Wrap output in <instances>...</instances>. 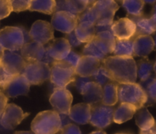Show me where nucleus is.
<instances>
[{
	"mask_svg": "<svg viewBox=\"0 0 156 134\" xmlns=\"http://www.w3.org/2000/svg\"><path fill=\"white\" fill-rule=\"evenodd\" d=\"M102 62L113 82L126 84L136 82L137 65L133 57L110 56Z\"/></svg>",
	"mask_w": 156,
	"mask_h": 134,
	"instance_id": "1",
	"label": "nucleus"
},
{
	"mask_svg": "<svg viewBox=\"0 0 156 134\" xmlns=\"http://www.w3.org/2000/svg\"><path fill=\"white\" fill-rule=\"evenodd\" d=\"M29 41V32L22 27H5L0 30V46L4 50L20 51Z\"/></svg>",
	"mask_w": 156,
	"mask_h": 134,
	"instance_id": "2",
	"label": "nucleus"
},
{
	"mask_svg": "<svg viewBox=\"0 0 156 134\" xmlns=\"http://www.w3.org/2000/svg\"><path fill=\"white\" fill-rule=\"evenodd\" d=\"M31 129L35 134H56L62 129L60 114L55 111L38 113L31 122Z\"/></svg>",
	"mask_w": 156,
	"mask_h": 134,
	"instance_id": "3",
	"label": "nucleus"
},
{
	"mask_svg": "<svg viewBox=\"0 0 156 134\" xmlns=\"http://www.w3.org/2000/svg\"><path fill=\"white\" fill-rule=\"evenodd\" d=\"M118 97L120 103L134 105L137 110L147 103L148 96L143 88L138 83L118 84Z\"/></svg>",
	"mask_w": 156,
	"mask_h": 134,
	"instance_id": "4",
	"label": "nucleus"
},
{
	"mask_svg": "<svg viewBox=\"0 0 156 134\" xmlns=\"http://www.w3.org/2000/svg\"><path fill=\"white\" fill-rule=\"evenodd\" d=\"M75 68L65 61H55L51 65V82L56 88H66L76 79Z\"/></svg>",
	"mask_w": 156,
	"mask_h": 134,
	"instance_id": "5",
	"label": "nucleus"
},
{
	"mask_svg": "<svg viewBox=\"0 0 156 134\" xmlns=\"http://www.w3.org/2000/svg\"><path fill=\"white\" fill-rule=\"evenodd\" d=\"M22 75L30 85H39L51 79V66L41 61H25Z\"/></svg>",
	"mask_w": 156,
	"mask_h": 134,
	"instance_id": "6",
	"label": "nucleus"
},
{
	"mask_svg": "<svg viewBox=\"0 0 156 134\" xmlns=\"http://www.w3.org/2000/svg\"><path fill=\"white\" fill-rule=\"evenodd\" d=\"M114 108L102 103L91 105L90 123L99 129H104L113 121Z\"/></svg>",
	"mask_w": 156,
	"mask_h": 134,
	"instance_id": "7",
	"label": "nucleus"
},
{
	"mask_svg": "<svg viewBox=\"0 0 156 134\" xmlns=\"http://www.w3.org/2000/svg\"><path fill=\"white\" fill-rule=\"evenodd\" d=\"M49 102L58 114L69 115L73 102V95L65 88H56L51 95Z\"/></svg>",
	"mask_w": 156,
	"mask_h": 134,
	"instance_id": "8",
	"label": "nucleus"
},
{
	"mask_svg": "<svg viewBox=\"0 0 156 134\" xmlns=\"http://www.w3.org/2000/svg\"><path fill=\"white\" fill-rule=\"evenodd\" d=\"M28 115V113L24 112L18 105L15 104H8L0 118V124L5 129L12 131Z\"/></svg>",
	"mask_w": 156,
	"mask_h": 134,
	"instance_id": "9",
	"label": "nucleus"
},
{
	"mask_svg": "<svg viewBox=\"0 0 156 134\" xmlns=\"http://www.w3.org/2000/svg\"><path fill=\"white\" fill-rule=\"evenodd\" d=\"M51 24L54 29L67 35L74 31L77 26L78 15L68 12H55L52 15Z\"/></svg>",
	"mask_w": 156,
	"mask_h": 134,
	"instance_id": "10",
	"label": "nucleus"
},
{
	"mask_svg": "<svg viewBox=\"0 0 156 134\" xmlns=\"http://www.w3.org/2000/svg\"><path fill=\"white\" fill-rule=\"evenodd\" d=\"M97 18V23H113V18L119 9L115 0H97L92 5Z\"/></svg>",
	"mask_w": 156,
	"mask_h": 134,
	"instance_id": "11",
	"label": "nucleus"
},
{
	"mask_svg": "<svg viewBox=\"0 0 156 134\" xmlns=\"http://www.w3.org/2000/svg\"><path fill=\"white\" fill-rule=\"evenodd\" d=\"M29 35L31 41L45 45L55 38L54 28L49 22L38 20L32 25Z\"/></svg>",
	"mask_w": 156,
	"mask_h": 134,
	"instance_id": "12",
	"label": "nucleus"
},
{
	"mask_svg": "<svg viewBox=\"0 0 156 134\" xmlns=\"http://www.w3.org/2000/svg\"><path fill=\"white\" fill-rule=\"evenodd\" d=\"M112 32L115 39L130 40L136 35V24L129 17L122 18L113 22Z\"/></svg>",
	"mask_w": 156,
	"mask_h": 134,
	"instance_id": "13",
	"label": "nucleus"
},
{
	"mask_svg": "<svg viewBox=\"0 0 156 134\" xmlns=\"http://www.w3.org/2000/svg\"><path fill=\"white\" fill-rule=\"evenodd\" d=\"M29 82L22 74L15 75L6 86L1 89L7 98H16L20 95H27L30 90Z\"/></svg>",
	"mask_w": 156,
	"mask_h": 134,
	"instance_id": "14",
	"label": "nucleus"
},
{
	"mask_svg": "<svg viewBox=\"0 0 156 134\" xmlns=\"http://www.w3.org/2000/svg\"><path fill=\"white\" fill-rule=\"evenodd\" d=\"M1 63L10 73L17 75L22 74L25 60L21 55L20 51L5 50Z\"/></svg>",
	"mask_w": 156,
	"mask_h": 134,
	"instance_id": "15",
	"label": "nucleus"
},
{
	"mask_svg": "<svg viewBox=\"0 0 156 134\" xmlns=\"http://www.w3.org/2000/svg\"><path fill=\"white\" fill-rule=\"evenodd\" d=\"M45 53L55 61L64 60L71 51V47L64 38H57L49 42L45 47Z\"/></svg>",
	"mask_w": 156,
	"mask_h": 134,
	"instance_id": "16",
	"label": "nucleus"
},
{
	"mask_svg": "<svg viewBox=\"0 0 156 134\" xmlns=\"http://www.w3.org/2000/svg\"><path fill=\"white\" fill-rule=\"evenodd\" d=\"M97 0H56L55 12L64 11L79 15Z\"/></svg>",
	"mask_w": 156,
	"mask_h": 134,
	"instance_id": "17",
	"label": "nucleus"
},
{
	"mask_svg": "<svg viewBox=\"0 0 156 134\" xmlns=\"http://www.w3.org/2000/svg\"><path fill=\"white\" fill-rule=\"evenodd\" d=\"M83 95L85 103L93 105L101 103L103 98V87L94 81L87 83L80 92Z\"/></svg>",
	"mask_w": 156,
	"mask_h": 134,
	"instance_id": "18",
	"label": "nucleus"
},
{
	"mask_svg": "<svg viewBox=\"0 0 156 134\" xmlns=\"http://www.w3.org/2000/svg\"><path fill=\"white\" fill-rule=\"evenodd\" d=\"M45 51L44 45L31 41L22 47L20 53L25 61H41Z\"/></svg>",
	"mask_w": 156,
	"mask_h": 134,
	"instance_id": "19",
	"label": "nucleus"
},
{
	"mask_svg": "<svg viewBox=\"0 0 156 134\" xmlns=\"http://www.w3.org/2000/svg\"><path fill=\"white\" fill-rule=\"evenodd\" d=\"M101 61L96 58L89 56L82 55L78 62L77 65L75 68L76 74L82 77H91L96 70L101 65Z\"/></svg>",
	"mask_w": 156,
	"mask_h": 134,
	"instance_id": "20",
	"label": "nucleus"
},
{
	"mask_svg": "<svg viewBox=\"0 0 156 134\" xmlns=\"http://www.w3.org/2000/svg\"><path fill=\"white\" fill-rule=\"evenodd\" d=\"M115 40L116 39L112 31H104L97 34L93 40V42L102 53L107 56L109 54L113 53Z\"/></svg>",
	"mask_w": 156,
	"mask_h": 134,
	"instance_id": "21",
	"label": "nucleus"
},
{
	"mask_svg": "<svg viewBox=\"0 0 156 134\" xmlns=\"http://www.w3.org/2000/svg\"><path fill=\"white\" fill-rule=\"evenodd\" d=\"M91 113V105L87 103H80L73 105L70 108L69 117L74 123L80 125L90 123Z\"/></svg>",
	"mask_w": 156,
	"mask_h": 134,
	"instance_id": "22",
	"label": "nucleus"
},
{
	"mask_svg": "<svg viewBox=\"0 0 156 134\" xmlns=\"http://www.w3.org/2000/svg\"><path fill=\"white\" fill-rule=\"evenodd\" d=\"M134 54L139 57H147L154 48V39L149 35H140L133 39Z\"/></svg>",
	"mask_w": 156,
	"mask_h": 134,
	"instance_id": "23",
	"label": "nucleus"
},
{
	"mask_svg": "<svg viewBox=\"0 0 156 134\" xmlns=\"http://www.w3.org/2000/svg\"><path fill=\"white\" fill-rule=\"evenodd\" d=\"M130 19L134 22L136 26V32L135 37L140 35H149L151 36L156 31V22L151 17H130ZM134 37V38H135Z\"/></svg>",
	"mask_w": 156,
	"mask_h": 134,
	"instance_id": "24",
	"label": "nucleus"
},
{
	"mask_svg": "<svg viewBox=\"0 0 156 134\" xmlns=\"http://www.w3.org/2000/svg\"><path fill=\"white\" fill-rule=\"evenodd\" d=\"M136 111L137 108L134 105L128 103H120L114 111L113 121L118 124L125 123L133 118Z\"/></svg>",
	"mask_w": 156,
	"mask_h": 134,
	"instance_id": "25",
	"label": "nucleus"
},
{
	"mask_svg": "<svg viewBox=\"0 0 156 134\" xmlns=\"http://www.w3.org/2000/svg\"><path fill=\"white\" fill-rule=\"evenodd\" d=\"M74 33L77 39L82 44H87L92 41L96 36L95 25L87 23H78L74 30Z\"/></svg>",
	"mask_w": 156,
	"mask_h": 134,
	"instance_id": "26",
	"label": "nucleus"
},
{
	"mask_svg": "<svg viewBox=\"0 0 156 134\" xmlns=\"http://www.w3.org/2000/svg\"><path fill=\"white\" fill-rule=\"evenodd\" d=\"M118 100V84L111 82L103 86L102 104L107 106H113L117 103Z\"/></svg>",
	"mask_w": 156,
	"mask_h": 134,
	"instance_id": "27",
	"label": "nucleus"
},
{
	"mask_svg": "<svg viewBox=\"0 0 156 134\" xmlns=\"http://www.w3.org/2000/svg\"><path fill=\"white\" fill-rule=\"evenodd\" d=\"M28 10L53 15L56 10V0H31Z\"/></svg>",
	"mask_w": 156,
	"mask_h": 134,
	"instance_id": "28",
	"label": "nucleus"
},
{
	"mask_svg": "<svg viewBox=\"0 0 156 134\" xmlns=\"http://www.w3.org/2000/svg\"><path fill=\"white\" fill-rule=\"evenodd\" d=\"M155 120L145 107L137 110L136 113V123L140 130L150 129L155 123Z\"/></svg>",
	"mask_w": 156,
	"mask_h": 134,
	"instance_id": "29",
	"label": "nucleus"
},
{
	"mask_svg": "<svg viewBox=\"0 0 156 134\" xmlns=\"http://www.w3.org/2000/svg\"><path fill=\"white\" fill-rule=\"evenodd\" d=\"M112 53L114 56L133 57L135 56L133 39L115 40V48Z\"/></svg>",
	"mask_w": 156,
	"mask_h": 134,
	"instance_id": "30",
	"label": "nucleus"
},
{
	"mask_svg": "<svg viewBox=\"0 0 156 134\" xmlns=\"http://www.w3.org/2000/svg\"><path fill=\"white\" fill-rule=\"evenodd\" d=\"M137 65V76L141 82L147 80L151 77L152 71L154 70V64L147 57L142 58L136 62Z\"/></svg>",
	"mask_w": 156,
	"mask_h": 134,
	"instance_id": "31",
	"label": "nucleus"
},
{
	"mask_svg": "<svg viewBox=\"0 0 156 134\" xmlns=\"http://www.w3.org/2000/svg\"><path fill=\"white\" fill-rule=\"evenodd\" d=\"M145 2L142 0H123L122 7L132 17H139L143 15Z\"/></svg>",
	"mask_w": 156,
	"mask_h": 134,
	"instance_id": "32",
	"label": "nucleus"
},
{
	"mask_svg": "<svg viewBox=\"0 0 156 134\" xmlns=\"http://www.w3.org/2000/svg\"><path fill=\"white\" fill-rule=\"evenodd\" d=\"M140 85L143 88L148 96L147 103L156 102V77H150L145 81L142 82Z\"/></svg>",
	"mask_w": 156,
	"mask_h": 134,
	"instance_id": "33",
	"label": "nucleus"
},
{
	"mask_svg": "<svg viewBox=\"0 0 156 134\" xmlns=\"http://www.w3.org/2000/svg\"><path fill=\"white\" fill-rule=\"evenodd\" d=\"M91 77H92L95 82H97V84H99L102 87L106 85L107 83L112 82L111 80L110 77H109L107 70H106L103 65H100V67L94 72V73L93 74Z\"/></svg>",
	"mask_w": 156,
	"mask_h": 134,
	"instance_id": "34",
	"label": "nucleus"
},
{
	"mask_svg": "<svg viewBox=\"0 0 156 134\" xmlns=\"http://www.w3.org/2000/svg\"><path fill=\"white\" fill-rule=\"evenodd\" d=\"M83 55H84V56H92V57L99 59V60L101 61V62L103 59H106V58L107 57L104 53H102V52L97 48V47L95 45V44L93 42V41L87 43V44H86V46L83 47Z\"/></svg>",
	"mask_w": 156,
	"mask_h": 134,
	"instance_id": "35",
	"label": "nucleus"
},
{
	"mask_svg": "<svg viewBox=\"0 0 156 134\" xmlns=\"http://www.w3.org/2000/svg\"><path fill=\"white\" fill-rule=\"evenodd\" d=\"M97 22V18L92 7H88L83 12L78 15V23H87L95 25Z\"/></svg>",
	"mask_w": 156,
	"mask_h": 134,
	"instance_id": "36",
	"label": "nucleus"
},
{
	"mask_svg": "<svg viewBox=\"0 0 156 134\" xmlns=\"http://www.w3.org/2000/svg\"><path fill=\"white\" fill-rule=\"evenodd\" d=\"M15 75L10 73L0 62V88L3 89L14 78Z\"/></svg>",
	"mask_w": 156,
	"mask_h": 134,
	"instance_id": "37",
	"label": "nucleus"
},
{
	"mask_svg": "<svg viewBox=\"0 0 156 134\" xmlns=\"http://www.w3.org/2000/svg\"><path fill=\"white\" fill-rule=\"evenodd\" d=\"M12 11L15 12H21L28 10L31 0H11Z\"/></svg>",
	"mask_w": 156,
	"mask_h": 134,
	"instance_id": "38",
	"label": "nucleus"
},
{
	"mask_svg": "<svg viewBox=\"0 0 156 134\" xmlns=\"http://www.w3.org/2000/svg\"><path fill=\"white\" fill-rule=\"evenodd\" d=\"M12 11L11 0H0V20L8 17Z\"/></svg>",
	"mask_w": 156,
	"mask_h": 134,
	"instance_id": "39",
	"label": "nucleus"
},
{
	"mask_svg": "<svg viewBox=\"0 0 156 134\" xmlns=\"http://www.w3.org/2000/svg\"><path fill=\"white\" fill-rule=\"evenodd\" d=\"M81 58V55L78 54L76 52L74 51H70V53L67 56V57L64 59V61H65L66 62L69 63L70 65H71L72 66H73L74 68H76V66L77 65L78 62H80V59Z\"/></svg>",
	"mask_w": 156,
	"mask_h": 134,
	"instance_id": "40",
	"label": "nucleus"
},
{
	"mask_svg": "<svg viewBox=\"0 0 156 134\" xmlns=\"http://www.w3.org/2000/svg\"><path fill=\"white\" fill-rule=\"evenodd\" d=\"M61 132V134H82L80 128L73 123H70L62 127Z\"/></svg>",
	"mask_w": 156,
	"mask_h": 134,
	"instance_id": "41",
	"label": "nucleus"
},
{
	"mask_svg": "<svg viewBox=\"0 0 156 134\" xmlns=\"http://www.w3.org/2000/svg\"><path fill=\"white\" fill-rule=\"evenodd\" d=\"M91 81L90 77H82L80 76L78 79H75L74 82V87H76V90L79 92H81V90L83 89V88L84 87L85 85L88 82Z\"/></svg>",
	"mask_w": 156,
	"mask_h": 134,
	"instance_id": "42",
	"label": "nucleus"
},
{
	"mask_svg": "<svg viewBox=\"0 0 156 134\" xmlns=\"http://www.w3.org/2000/svg\"><path fill=\"white\" fill-rule=\"evenodd\" d=\"M65 38L67 40V41L69 42V44H70L71 47H76L82 44V43L77 39V38H76V35H75L74 33V31L69 33V34H67Z\"/></svg>",
	"mask_w": 156,
	"mask_h": 134,
	"instance_id": "43",
	"label": "nucleus"
},
{
	"mask_svg": "<svg viewBox=\"0 0 156 134\" xmlns=\"http://www.w3.org/2000/svg\"><path fill=\"white\" fill-rule=\"evenodd\" d=\"M113 24V23H112ZM112 24L109 23H97L95 25L96 35L104 31H112Z\"/></svg>",
	"mask_w": 156,
	"mask_h": 134,
	"instance_id": "44",
	"label": "nucleus"
},
{
	"mask_svg": "<svg viewBox=\"0 0 156 134\" xmlns=\"http://www.w3.org/2000/svg\"><path fill=\"white\" fill-rule=\"evenodd\" d=\"M8 100L9 98L2 92H0V118L5 111V107L8 105Z\"/></svg>",
	"mask_w": 156,
	"mask_h": 134,
	"instance_id": "45",
	"label": "nucleus"
},
{
	"mask_svg": "<svg viewBox=\"0 0 156 134\" xmlns=\"http://www.w3.org/2000/svg\"><path fill=\"white\" fill-rule=\"evenodd\" d=\"M59 114L61 120V123H62V127H64V126L71 123H70V122H71V120H70L69 115H67V114Z\"/></svg>",
	"mask_w": 156,
	"mask_h": 134,
	"instance_id": "46",
	"label": "nucleus"
},
{
	"mask_svg": "<svg viewBox=\"0 0 156 134\" xmlns=\"http://www.w3.org/2000/svg\"><path fill=\"white\" fill-rule=\"evenodd\" d=\"M139 134H156V122L150 129L146 130H140Z\"/></svg>",
	"mask_w": 156,
	"mask_h": 134,
	"instance_id": "47",
	"label": "nucleus"
},
{
	"mask_svg": "<svg viewBox=\"0 0 156 134\" xmlns=\"http://www.w3.org/2000/svg\"><path fill=\"white\" fill-rule=\"evenodd\" d=\"M11 130H8V129H5L2 125L0 124V134H9V132Z\"/></svg>",
	"mask_w": 156,
	"mask_h": 134,
	"instance_id": "48",
	"label": "nucleus"
},
{
	"mask_svg": "<svg viewBox=\"0 0 156 134\" xmlns=\"http://www.w3.org/2000/svg\"><path fill=\"white\" fill-rule=\"evenodd\" d=\"M151 18L156 22V5L153 7L152 11H151Z\"/></svg>",
	"mask_w": 156,
	"mask_h": 134,
	"instance_id": "49",
	"label": "nucleus"
},
{
	"mask_svg": "<svg viewBox=\"0 0 156 134\" xmlns=\"http://www.w3.org/2000/svg\"><path fill=\"white\" fill-rule=\"evenodd\" d=\"M13 134H35L32 131H17Z\"/></svg>",
	"mask_w": 156,
	"mask_h": 134,
	"instance_id": "50",
	"label": "nucleus"
},
{
	"mask_svg": "<svg viewBox=\"0 0 156 134\" xmlns=\"http://www.w3.org/2000/svg\"><path fill=\"white\" fill-rule=\"evenodd\" d=\"M4 51H5L4 49L0 46V62H1V61H2V56H3V54H4Z\"/></svg>",
	"mask_w": 156,
	"mask_h": 134,
	"instance_id": "51",
	"label": "nucleus"
},
{
	"mask_svg": "<svg viewBox=\"0 0 156 134\" xmlns=\"http://www.w3.org/2000/svg\"><path fill=\"white\" fill-rule=\"evenodd\" d=\"M142 1L147 4H154L156 2V0H142Z\"/></svg>",
	"mask_w": 156,
	"mask_h": 134,
	"instance_id": "52",
	"label": "nucleus"
},
{
	"mask_svg": "<svg viewBox=\"0 0 156 134\" xmlns=\"http://www.w3.org/2000/svg\"><path fill=\"white\" fill-rule=\"evenodd\" d=\"M90 134H106V132H104V131L103 130H97V131H94V132H92Z\"/></svg>",
	"mask_w": 156,
	"mask_h": 134,
	"instance_id": "53",
	"label": "nucleus"
},
{
	"mask_svg": "<svg viewBox=\"0 0 156 134\" xmlns=\"http://www.w3.org/2000/svg\"><path fill=\"white\" fill-rule=\"evenodd\" d=\"M154 73H155V77H156V60L154 63Z\"/></svg>",
	"mask_w": 156,
	"mask_h": 134,
	"instance_id": "54",
	"label": "nucleus"
},
{
	"mask_svg": "<svg viewBox=\"0 0 156 134\" xmlns=\"http://www.w3.org/2000/svg\"><path fill=\"white\" fill-rule=\"evenodd\" d=\"M154 47H156V35L154 37Z\"/></svg>",
	"mask_w": 156,
	"mask_h": 134,
	"instance_id": "55",
	"label": "nucleus"
},
{
	"mask_svg": "<svg viewBox=\"0 0 156 134\" xmlns=\"http://www.w3.org/2000/svg\"><path fill=\"white\" fill-rule=\"evenodd\" d=\"M118 1H120V2H122V1H123V0H118Z\"/></svg>",
	"mask_w": 156,
	"mask_h": 134,
	"instance_id": "56",
	"label": "nucleus"
},
{
	"mask_svg": "<svg viewBox=\"0 0 156 134\" xmlns=\"http://www.w3.org/2000/svg\"><path fill=\"white\" fill-rule=\"evenodd\" d=\"M115 134H127V133H115Z\"/></svg>",
	"mask_w": 156,
	"mask_h": 134,
	"instance_id": "57",
	"label": "nucleus"
}]
</instances>
